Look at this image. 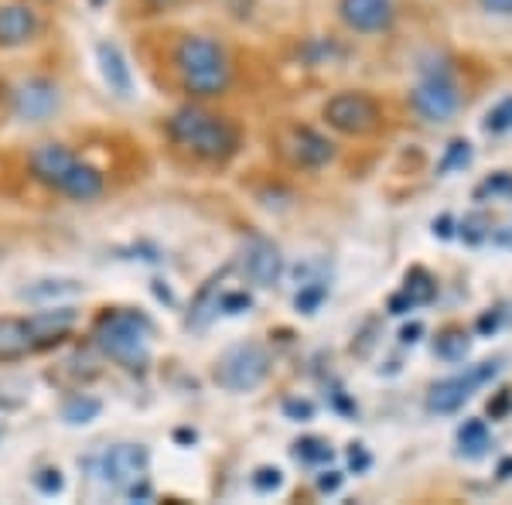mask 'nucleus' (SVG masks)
<instances>
[{
	"label": "nucleus",
	"mask_w": 512,
	"mask_h": 505,
	"mask_svg": "<svg viewBox=\"0 0 512 505\" xmlns=\"http://www.w3.org/2000/svg\"><path fill=\"white\" fill-rule=\"evenodd\" d=\"M420 335H424V325H420V321H410V325H403V328H400V342H403V345L420 342Z\"/></svg>",
	"instance_id": "ea45409f"
},
{
	"label": "nucleus",
	"mask_w": 512,
	"mask_h": 505,
	"mask_svg": "<svg viewBox=\"0 0 512 505\" xmlns=\"http://www.w3.org/2000/svg\"><path fill=\"white\" fill-rule=\"evenodd\" d=\"M495 328H499V318H495V314H482V318H478V331H482V335H492Z\"/></svg>",
	"instance_id": "a19ab883"
},
{
	"label": "nucleus",
	"mask_w": 512,
	"mask_h": 505,
	"mask_svg": "<svg viewBox=\"0 0 512 505\" xmlns=\"http://www.w3.org/2000/svg\"><path fill=\"white\" fill-rule=\"evenodd\" d=\"M284 413L291 420H311L315 417V407L308 400H284Z\"/></svg>",
	"instance_id": "f704fd0d"
},
{
	"label": "nucleus",
	"mask_w": 512,
	"mask_h": 505,
	"mask_svg": "<svg viewBox=\"0 0 512 505\" xmlns=\"http://www.w3.org/2000/svg\"><path fill=\"white\" fill-rule=\"evenodd\" d=\"M151 335H154L151 318L127 308L103 311L93 325L96 349L130 372H144L147 362H151Z\"/></svg>",
	"instance_id": "7ed1b4c3"
},
{
	"label": "nucleus",
	"mask_w": 512,
	"mask_h": 505,
	"mask_svg": "<svg viewBox=\"0 0 512 505\" xmlns=\"http://www.w3.org/2000/svg\"><path fill=\"white\" fill-rule=\"evenodd\" d=\"M502 362L499 359H489V362H478L468 372H461V376H448L441 379V383L431 386V393H427V410L431 413H454L461 410L468 400H472V393L478 386L492 383L495 376H499Z\"/></svg>",
	"instance_id": "0eeeda50"
},
{
	"label": "nucleus",
	"mask_w": 512,
	"mask_h": 505,
	"mask_svg": "<svg viewBox=\"0 0 512 505\" xmlns=\"http://www.w3.org/2000/svg\"><path fill=\"white\" fill-rule=\"evenodd\" d=\"M28 352H35V338L28 331L24 318H0V359H24Z\"/></svg>",
	"instance_id": "6ab92c4d"
},
{
	"label": "nucleus",
	"mask_w": 512,
	"mask_h": 505,
	"mask_svg": "<svg viewBox=\"0 0 512 505\" xmlns=\"http://www.w3.org/2000/svg\"><path fill=\"white\" fill-rule=\"evenodd\" d=\"M99 410H103V403L93 400V396H72L62 407V420L72 427H82V424H89V420H96Z\"/></svg>",
	"instance_id": "5701e85b"
},
{
	"label": "nucleus",
	"mask_w": 512,
	"mask_h": 505,
	"mask_svg": "<svg viewBox=\"0 0 512 505\" xmlns=\"http://www.w3.org/2000/svg\"><path fill=\"white\" fill-rule=\"evenodd\" d=\"M79 154L69 151L65 144H38L35 151L28 157V168H31V178L38 181V185L52 188V192H59L65 185V178L72 175V168H76Z\"/></svg>",
	"instance_id": "f8f14e48"
},
{
	"label": "nucleus",
	"mask_w": 512,
	"mask_h": 505,
	"mask_svg": "<svg viewBox=\"0 0 512 505\" xmlns=\"http://www.w3.org/2000/svg\"><path fill=\"white\" fill-rule=\"evenodd\" d=\"M171 65H175L181 89L195 99L222 96L233 86V62H229V52L216 38H205V35L178 38L175 52H171Z\"/></svg>",
	"instance_id": "f03ea898"
},
{
	"label": "nucleus",
	"mask_w": 512,
	"mask_h": 505,
	"mask_svg": "<svg viewBox=\"0 0 512 505\" xmlns=\"http://www.w3.org/2000/svg\"><path fill=\"white\" fill-rule=\"evenodd\" d=\"M332 454L335 451L325 437H301V441L294 444V458L301 461V465H328Z\"/></svg>",
	"instance_id": "4be33fe9"
},
{
	"label": "nucleus",
	"mask_w": 512,
	"mask_h": 505,
	"mask_svg": "<svg viewBox=\"0 0 512 505\" xmlns=\"http://www.w3.org/2000/svg\"><path fill=\"white\" fill-rule=\"evenodd\" d=\"M222 277H226V270H222V273H212V277L202 284V291L195 294L192 311H188V321H185L188 328H195V331L209 328V321L219 314V301H222Z\"/></svg>",
	"instance_id": "a211bd4d"
},
{
	"label": "nucleus",
	"mask_w": 512,
	"mask_h": 505,
	"mask_svg": "<svg viewBox=\"0 0 512 505\" xmlns=\"http://www.w3.org/2000/svg\"><path fill=\"white\" fill-rule=\"evenodd\" d=\"M250 308H253V297L246 291H229V294H222V301H219V311H226V314H243Z\"/></svg>",
	"instance_id": "473e14b6"
},
{
	"label": "nucleus",
	"mask_w": 512,
	"mask_h": 505,
	"mask_svg": "<svg viewBox=\"0 0 512 505\" xmlns=\"http://www.w3.org/2000/svg\"><path fill=\"white\" fill-rule=\"evenodd\" d=\"M41 31V18L31 4H4L0 7V48L31 45Z\"/></svg>",
	"instance_id": "ddd939ff"
},
{
	"label": "nucleus",
	"mask_w": 512,
	"mask_h": 505,
	"mask_svg": "<svg viewBox=\"0 0 512 505\" xmlns=\"http://www.w3.org/2000/svg\"><path fill=\"white\" fill-rule=\"evenodd\" d=\"M93 4H103V0H93Z\"/></svg>",
	"instance_id": "de8ad7c7"
},
{
	"label": "nucleus",
	"mask_w": 512,
	"mask_h": 505,
	"mask_svg": "<svg viewBox=\"0 0 512 505\" xmlns=\"http://www.w3.org/2000/svg\"><path fill=\"white\" fill-rule=\"evenodd\" d=\"M338 14L352 31L373 35V31L390 28L393 21V0H338Z\"/></svg>",
	"instance_id": "4468645a"
},
{
	"label": "nucleus",
	"mask_w": 512,
	"mask_h": 505,
	"mask_svg": "<svg viewBox=\"0 0 512 505\" xmlns=\"http://www.w3.org/2000/svg\"><path fill=\"white\" fill-rule=\"evenodd\" d=\"M492 447V434L485 427V420H465L458 427V454L461 458H482Z\"/></svg>",
	"instance_id": "aec40b11"
},
{
	"label": "nucleus",
	"mask_w": 512,
	"mask_h": 505,
	"mask_svg": "<svg viewBox=\"0 0 512 505\" xmlns=\"http://www.w3.org/2000/svg\"><path fill=\"white\" fill-rule=\"evenodd\" d=\"M342 471H321L318 475V492H338L342 488Z\"/></svg>",
	"instance_id": "e433bc0d"
},
{
	"label": "nucleus",
	"mask_w": 512,
	"mask_h": 505,
	"mask_svg": "<svg viewBox=\"0 0 512 505\" xmlns=\"http://www.w3.org/2000/svg\"><path fill=\"white\" fill-rule=\"evenodd\" d=\"M482 4L495 14H512V0H482Z\"/></svg>",
	"instance_id": "79ce46f5"
},
{
	"label": "nucleus",
	"mask_w": 512,
	"mask_h": 505,
	"mask_svg": "<svg viewBox=\"0 0 512 505\" xmlns=\"http://www.w3.org/2000/svg\"><path fill=\"white\" fill-rule=\"evenodd\" d=\"M82 294V284L76 280H35L31 287H24L21 297L24 301H59V297H76Z\"/></svg>",
	"instance_id": "412c9836"
},
{
	"label": "nucleus",
	"mask_w": 512,
	"mask_h": 505,
	"mask_svg": "<svg viewBox=\"0 0 512 505\" xmlns=\"http://www.w3.org/2000/svg\"><path fill=\"white\" fill-rule=\"evenodd\" d=\"M485 130H489V134H509L512 130V96H506L502 103L492 106L489 117H485Z\"/></svg>",
	"instance_id": "c85d7f7f"
},
{
	"label": "nucleus",
	"mask_w": 512,
	"mask_h": 505,
	"mask_svg": "<svg viewBox=\"0 0 512 505\" xmlns=\"http://www.w3.org/2000/svg\"><path fill=\"white\" fill-rule=\"evenodd\" d=\"M82 468H86L89 478H96L99 485L130 495L140 482H147L151 454H147L144 444H113V447H106V451L82 461Z\"/></svg>",
	"instance_id": "20e7f679"
},
{
	"label": "nucleus",
	"mask_w": 512,
	"mask_h": 505,
	"mask_svg": "<svg viewBox=\"0 0 512 505\" xmlns=\"http://www.w3.org/2000/svg\"><path fill=\"white\" fill-rule=\"evenodd\" d=\"M414 308H417V304L410 301V297L403 294V291H400V294H393V297H390V304H386V311H390V314H407V311H414Z\"/></svg>",
	"instance_id": "4c0bfd02"
},
{
	"label": "nucleus",
	"mask_w": 512,
	"mask_h": 505,
	"mask_svg": "<svg viewBox=\"0 0 512 505\" xmlns=\"http://www.w3.org/2000/svg\"><path fill=\"white\" fill-rule=\"evenodd\" d=\"M250 482H253V488H256L260 495H270V492H277V488L284 485V471L274 468V465H263V468H256V471H253Z\"/></svg>",
	"instance_id": "c756f323"
},
{
	"label": "nucleus",
	"mask_w": 512,
	"mask_h": 505,
	"mask_svg": "<svg viewBox=\"0 0 512 505\" xmlns=\"http://www.w3.org/2000/svg\"><path fill=\"white\" fill-rule=\"evenodd\" d=\"M509 192H512V175H506V171H499V175L485 178L482 185H478L475 198L482 202V198H489V195H509Z\"/></svg>",
	"instance_id": "7c9ffc66"
},
{
	"label": "nucleus",
	"mask_w": 512,
	"mask_h": 505,
	"mask_svg": "<svg viewBox=\"0 0 512 505\" xmlns=\"http://www.w3.org/2000/svg\"><path fill=\"white\" fill-rule=\"evenodd\" d=\"M62 471L59 468H41L35 475V488L41 495H59L62 492Z\"/></svg>",
	"instance_id": "2f4dec72"
},
{
	"label": "nucleus",
	"mask_w": 512,
	"mask_h": 505,
	"mask_svg": "<svg viewBox=\"0 0 512 505\" xmlns=\"http://www.w3.org/2000/svg\"><path fill=\"white\" fill-rule=\"evenodd\" d=\"M178 441H195V430H178Z\"/></svg>",
	"instance_id": "c03bdc74"
},
{
	"label": "nucleus",
	"mask_w": 512,
	"mask_h": 505,
	"mask_svg": "<svg viewBox=\"0 0 512 505\" xmlns=\"http://www.w3.org/2000/svg\"><path fill=\"white\" fill-rule=\"evenodd\" d=\"M328 297V280H311V284H297L294 294V308L301 314H315L321 308V301Z\"/></svg>",
	"instance_id": "bb28decb"
},
{
	"label": "nucleus",
	"mask_w": 512,
	"mask_h": 505,
	"mask_svg": "<svg viewBox=\"0 0 512 505\" xmlns=\"http://www.w3.org/2000/svg\"><path fill=\"white\" fill-rule=\"evenodd\" d=\"M277 147L294 168H325L335 157V144L328 137H321L315 127H304V123H291L277 134Z\"/></svg>",
	"instance_id": "6e6552de"
},
{
	"label": "nucleus",
	"mask_w": 512,
	"mask_h": 505,
	"mask_svg": "<svg viewBox=\"0 0 512 505\" xmlns=\"http://www.w3.org/2000/svg\"><path fill=\"white\" fill-rule=\"evenodd\" d=\"M144 4H168V0H144Z\"/></svg>",
	"instance_id": "a18cd8bd"
},
{
	"label": "nucleus",
	"mask_w": 512,
	"mask_h": 505,
	"mask_svg": "<svg viewBox=\"0 0 512 505\" xmlns=\"http://www.w3.org/2000/svg\"><path fill=\"white\" fill-rule=\"evenodd\" d=\"M62 103V93L52 79L45 76H35V79H24L14 93V117L24 120V123H45L59 110Z\"/></svg>",
	"instance_id": "9d476101"
},
{
	"label": "nucleus",
	"mask_w": 512,
	"mask_h": 505,
	"mask_svg": "<svg viewBox=\"0 0 512 505\" xmlns=\"http://www.w3.org/2000/svg\"><path fill=\"white\" fill-rule=\"evenodd\" d=\"M28 321V331L35 338V352L38 349H48V345H59L79 321V311L76 308H55V311H38L31 314Z\"/></svg>",
	"instance_id": "dca6fc26"
},
{
	"label": "nucleus",
	"mask_w": 512,
	"mask_h": 505,
	"mask_svg": "<svg viewBox=\"0 0 512 505\" xmlns=\"http://www.w3.org/2000/svg\"><path fill=\"white\" fill-rule=\"evenodd\" d=\"M512 410V389H502V393H495L489 400V417L492 420H506Z\"/></svg>",
	"instance_id": "72a5a7b5"
},
{
	"label": "nucleus",
	"mask_w": 512,
	"mask_h": 505,
	"mask_svg": "<svg viewBox=\"0 0 512 505\" xmlns=\"http://www.w3.org/2000/svg\"><path fill=\"white\" fill-rule=\"evenodd\" d=\"M349 465H352L355 475H359V471H366L369 465H373V454H369L362 444H352L349 447Z\"/></svg>",
	"instance_id": "c9c22d12"
},
{
	"label": "nucleus",
	"mask_w": 512,
	"mask_h": 505,
	"mask_svg": "<svg viewBox=\"0 0 512 505\" xmlns=\"http://www.w3.org/2000/svg\"><path fill=\"white\" fill-rule=\"evenodd\" d=\"M495 475H499L502 482H509V478H512V458H502L499 468H495Z\"/></svg>",
	"instance_id": "37998d69"
},
{
	"label": "nucleus",
	"mask_w": 512,
	"mask_h": 505,
	"mask_svg": "<svg viewBox=\"0 0 512 505\" xmlns=\"http://www.w3.org/2000/svg\"><path fill=\"white\" fill-rule=\"evenodd\" d=\"M414 106L420 117L431 123H444L448 117H454V110H458V86H454V79L448 76V69L427 72V76L417 82Z\"/></svg>",
	"instance_id": "1a4fd4ad"
},
{
	"label": "nucleus",
	"mask_w": 512,
	"mask_h": 505,
	"mask_svg": "<svg viewBox=\"0 0 512 505\" xmlns=\"http://www.w3.org/2000/svg\"><path fill=\"white\" fill-rule=\"evenodd\" d=\"M434 236H437V239H451V236H454V219H451L448 212L437 215V219H434Z\"/></svg>",
	"instance_id": "58836bf2"
},
{
	"label": "nucleus",
	"mask_w": 512,
	"mask_h": 505,
	"mask_svg": "<svg viewBox=\"0 0 512 505\" xmlns=\"http://www.w3.org/2000/svg\"><path fill=\"white\" fill-rule=\"evenodd\" d=\"M325 120L338 134L369 137L383 127V110L373 96L366 93H338L325 103Z\"/></svg>",
	"instance_id": "423d86ee"
},
{
	"label": "nucleus",
	"mask_w": 512,
	"mask_h": 505,
	"mask_svg": "<svg viewBox=\"0 0 512 505\" xmlns=\"http://www.w3.org/2000/svg\"><path fill=\"white\" fill-rule=\"evenodd\" d=\"M434 352L441 355L444 362H461L468 355V335H465V331H458V328H448L434 342Z\"/></svg>",
	"instance_id": "a878e982"
},
{
	"label": "nucleus",
	"mask_w": 512,
	"mask_h": 505,
	"mask_svg": "<svg viewBox=\"0 0 512 505\" xmlns=\"http://www.w3.org/2000/svg\"><path fill=\"white\" fill-rule=\"evenodd\" d=\"M103 192H106L103 168H96V164L86 161V157H79L72 175L65 178V185L59 188V195L72 198V202H93V198H99Z\"/></svg>",
	"instance_id": "f3484780"
},
{
	"label": "nucleus",
	"mask_w": 512,
	"mask_h": 505,
	"mask_svg": "<svg viewBox=\"0 0 512 505\" xmlns=\"http://www.w3.org/2000/svg\"><path fill=\"white\" fill-rule=\"evenodd\" d=\"M270 372V352L260 342H243L233 345L222 359L216 362V383L229 393H250L267 379Z\"/></svg>",
	"instance_id": "39448f33"
},
{
	"label": "nucleus",
	"mask_w": 512,
	"mask_h": 505,
	"mask_svg": "<svg viewBox=\"0 0 512 505\" xmlns=\"http://www.w3.org/2000/svg\"><path fill=\"white\" fill-rule=\"evenodd\" d=\"M96 59H99V72H103V82L110 86L113 96L127 99L134 93V72H130V62L117 41H99Z\"/></svg>",
	"instance_id": "2eb2a0df"
},
{
	"label": "nucleus",
	"mask_w": 512,
	"mask_h": 505,
	"mask_svg": "<svg viewBox=\"0 0 512 505\" xmlns=\"http://www.w3.org/2000/svg\"><path fill=\"white\" fill-rule=\"evenodd\" d=\"M489 226H492L489 215L472 212V215H465V219H461L458 233H461V239H465V243L478 246V243H485V236H489Z\"/></svg>",
	"instance_id": "cd10ccee"
},
{
	"label": "nucleus",
	"mask_w": 512,
	"mask_h": 505,
	"mask_svg": "<svg viewBox=\"0 0 512 505\" xmlns=\"http://www.w3.org/2000/svg\"><path fill=\"white\" fill-rule=\"evenodd\" d=\"M403 294L410 297V301L417 304H431L434 301V294H437V284H434V277L427 273L424 267H414L407 273V287H403Z\"/></svg>",
	"instance_id": "b1692460"
},
{
	"label": "nucleus",
	"mask_w": 512,
	"mask_h": 505,
	"mask_svg": "<svg viewBox=\"0 0 512 505\" xmlns=\"http://www.w3.org/2000/svg\"><path fill=\"white\" fill-rule=\"evenodd\" d=\"M0 96H4V79H0Z\"/></svg>",
	"instance_id": "49530a36"
},
{
	"label": "nucleus",
	"mask_w": 512,
	"mask_h": 505,
	"mask_svg": "<svg viewBox=\"0 0 512 505\" xmlns=\"http://www.w3.org/2000/svg\"><path fill=\"white\" fill-rule=\"evenodd\" d=\"M239 263H243L246 280L256 287H274V284H280V277H284V256H280L277 246L263 236L246 239Z\"/></svg>",
	"instance_id": "9b49d317"
},
{
	"label": "nucleus",
	"mask_w": 512,
	"mask_h": 505,
	"mask_svg": "<svg viewBox=\"0 0 512 505\" xmlns=\"http://www.w3.org/2000/svg\"><path fill=\"white\" fill-rule=\"evenodd\" d=\"M468 164H472V144L468 140H451L448 147H444V157L437 161V175H451V171H465Z\"/></svg>",
	"instance_id": "393cba45"
},
{
	"label": "nucleus",
	"mask_w": 512,
	"mask_h": 505,
	"mask_svg": "<svg viewBox=\"0 0 512 505\" xmlns=\"http://www.w3.org/2000/svg\"><path fill=\"white\" fill-rule=\"evenodd\" d=\"M168 140L202 164H226L239 151V127L202 106H181L168 120Z\"/></svg>",
	"instance_id": "f257e3e1"
}]
</instances>
